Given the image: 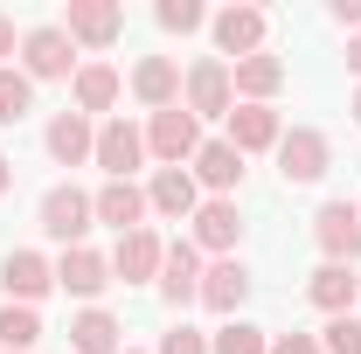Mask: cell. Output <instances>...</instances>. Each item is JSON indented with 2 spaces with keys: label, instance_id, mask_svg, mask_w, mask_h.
I'll use <instances>...</instances> for the list:
<instances>
[{
  "label": "cell",
  "instance_id": "obj_1",
  "mask_svg": "<svg viewBox=\"0 0 361 354\" xmlns=\"http://www.w3.org/2000/svg\"><path fill=\"white\" fill-rule=\"evenodd\" d=\"M35 222H42V236H49V243L77 250L90 229H97V209H90V195L77 188V181H56L42 202H35Z\"/></svg>",
  "mask_w": 361,
  "mask_h": 354
},
{
  "label": "cell",
  "instance_id": "obj_2",
  "mask_svg": "<svg viewBox=\"0 0 361 354\" xmlns=\"http://www.w3.org/2000/svg\"><path fill=\"white\" fill-rule=\"evenodd\" d=\"M180 104H188L195 118H229V111H236V84H229L223 56H195V63L180 70Z\"/></svg>",
  "mask_w": 361,
  "mask_h": 354
},
{
  "label": "cell",
  "instance_id": "obj_3",
  "mask_svg": "<svg viewBox=\"0 0 361 354\" xmlns=\"http://www.w3.org/2000/svg\"><path fill=\"white\" fill-rule=\"evenodd\" d=\"M188 243H195L202 257H236V243H243V209H236V195H202V209L188 216Z\"/></svg>",
  "mask_w": 361,
  "mask_h": 354
},
{
  "label": "cell",
  "instance_id": "obj_4",
  "mask_svg": "<svg viewBox=\"0 0 361 354\" xmlns=\"http://www.w3.org/2000/svg\"><path fill=\"white\" fill-rule=\"evenodd\" d=\"M21 77L28 84H56V77H77V42L63 35V21H42L21 35Z\"/></svg>",
  "mask_w": 361,
  "mask_h": 354
},
{
  "label": "cell",
  "instance_id": "obj_5",
  "mask_svg": "<svg viewBox=\"0 0 361 354\" xmlns=\"http://www.w3.org/2000/svg\"><path fill=\"white\" fill-rule=\"evenodd\" d=\"M146 153H153L160 167H188V160L202 153V118H195L188 104L153 111V118H146Z\"/></svg>",
  "mask_w": 361,
  "mask_h": 354
},
{
  "label": "cell",
  "instance_id": "obj_6",
  "mask_svg": "<svg viewBox=\"0 0 361 354\" xmlns=\"http://www.w3.org/2000/svg\"><path fill=\"white\" fill-rule=\"evenodd\" d=\"M326 167H334V146H326L319 126H292V133L278 139V174H285V188H313V181H326Z\"/></svg>",
  "mask_w": 361,
  "mask_h": 354
},
{
  "label": "cell",
  "instance_id": "obj_7",
  "mask_svg": "<svg viewBox=\"0 0 361 354\" xmlns=\"http://www.w3.org/2000/svg\"><path fill=\"white\" fill-rule=\"evenodd\" d=\"M63 35L90 56H104V49L126 35V7H111V0H70L63 7Z\"/></svg>",
  "mask_w": 361,
  "mask_h": 354
},
{
  "label": "cell",
  "instance_id": "obj_8",
  "mask_svg": "<svg viewBox=\"0 0 361 354\" xmlns=\"http://www.w3.org/2000/svg\"><path fill=\"white\" fill-rule=\"evenodd\" d=\"M313 243H319L326 264H361V209L355 202H319Z\"/></svg>",
  "mask_w": 361,
  "mask_h": 354
},
{
  "label": "cell",
  "instance_id": "obj_9",
  "mask_svg": "<svg viewBox=\"0 0 361 354\" xmlns=\"http://www.w3.org/2000/svg\"><path fill=\"white\" fill-rule=\"evenodd\" d=\"M139 160H146V126H133V118H104V126H97L90 167H104V181H133Z\"/></svg>",
  "mask_w": 361,
  "mask_h": 354
},
{
  "label": "cell",
  "instance_id": "obj_10",
  "mask_svg": "<svg viewBox=\"0 0 361 354\" xmlns=\"http://www.w3.org/2000/svg\"><path fill=\"white\" fill-rule=\"evenodd\" d=\"M0 292H7V306H35V299L56 292V264L42 250H7L0 257Z\"/></svg>",
  "mask_w": 361,
  "mask_h": 354
},
{
  "label": "cell",
  "instance_id": "obj_11",
  "mask_svg": "<svg viewBox=\"0 0 361 354\" xmlns=\"http://www.w3.org/2000/svg\"><path fill=\"white\" fill-rule=\"evenodd\" d=\"M264 7H223L216 21H209V35H216V56L223 63H243V56H264Z\"/></svg>",
  "mask_w": 361,
  "mask_h": 354
},
{
  "label": "cell",
  "instance_id": "obj_12",
  "mask_svg": "<svg viewBox=\"0 0 361 354\" xmlns=\"http://www.w3.org/2000/svg\"><path fill=\"white\" fill-rule=\"evenodd\" d=\"M160 257H167V243H160L153 222L133 229V236H118V243H111V285H118V278H126V285H153V278H160Z\"/></svg>",
  "mask_w": 361,
  "mask_h": 354
},
{
  "label": "cell",
  "instance_id": "obj_13",
  "mask_svg": "<svg viewBox=\"0 0 361 354\" xmlns=\"http://www.w3.org/2000/svg\"><path fill=\"white\" fill-rule=\"evenodd\" d=\"M202 250H195V243H188V236H174V243H167V257H160V278H153V285H160V299H167V306H195V299H202Z\"/></svg>",
  "mask_w": 361,
  "mask_h": 354
},
{
  "label": "cell",
  "instance_id": "obj_14",
  "mask_svg": "<svg viewBox=\"0 0 361 354\" xmlns=\"http://www.w3.org/2000/svg\"><path fill=\"white\" fill-rule=\"evenodd\" d=\"M243 299H250L243 257H216V264L202 271V299H195V306H209L216 319H243Z\"/></svg>",
  "mask_w": 361,
  "mask_h": 354
},
{
  "label": "cell",
  "instance_id": "obj_15",
  "mask_svg": "<svg viewBox=\"0 0 361 354\" xmlns=\"http://www.w3.org/2000/svg\"><path fill=\"white\" fill-rule=\"evenodd\" d=\"M223 126H229L223 139L243 153V160H250V153H278V139H285V118H278L271 104H236Z\"/></svg>",
  "mask_w": 361,
  "mask_h": 354
},
{
  "label": "cell",
  "instance_id": "obj_16",
  "mask_svg": "<svg viewBox=\"0 0 361 354\" xmlns=\"http://www.w3.org/2000/svg\"><path fill=\"white\" fill-rule=\"evenodd\" d=\"M126 90H133L146 111H174L180 104V63L174 56H139L133 77H126Z\"/></svg>",
  "mask_w": 361,
  "mask_h": 354
},
{
  "label": "cell",
  "instance_id": "obj_17",
  "mask_svg": "<svg viewBox=\"0 0 361 354\" xmlns=\"http://www.w3.org/2000/svg\"><path fill=\"white\" fill-rule=\"evenodd\" d=\"M90 209H97V222L104 229H118V236H133V229H146V188L139 181H104L97 195H90Z\"/></svg>",
  "mask_w": 361,
  "mask_h": 354
},
{
  "label": "cell",
  "instance_id": "obj_18",
  "mask_svg": "<svg viewBox=\"0 0 361 354\" xmlns=\"http://www.w3.org/2000/svg\"><path fill=\"white\" fill-rule=\"evenodd\" d=\"M188 174H195L202 195H236V188H243V153H236L229 139H202V153L188 160Z\"/></svg>",
  "mask_w": 361,
  "mask_h": 354
},
{
  "label": "cell",
  "instance_id": "obj_19",
  "mask_svg": "<svg viewBox=\"0 0 361 354\" xmlns=\"http://www.w3.org/2000/svg\"><path fill=\"white\" fill-rule=\"evenodd\" d=\"M56 285H63L70 299H90V306H97V292L111 285V257H104V250H90V243H77V250H63V257H56Z\"/></svg>",
  "mask_w": 361,
  "mask_h": 354
},
{
  "label": "cell",
  "instance_id": "obj_20",
  "mask_svg": "<svg viewBox=\"0 0 361 354\" xmlns=\"http://www.w3.org/2000/svg\"><path fill=\"white\" fill-rule=\"evenodd\" d=\"M42 146H49V160H56V167H84L90 153H97V126H90L84 111H56V118H49V133H42Z\"/></svg>",
  "mask_w": 361,
  "mask_h": 354
},
{
  "label": "cell",
  "instance_id": "obj_21",
  "mask_svg": "<svg viewBox=\"0 0 361 354\" xmlns=\"http://www.w3.org/2000/svg\"><path fill=\"white\" fill-rule=\"evenodd\" d=\"M146 209L167 222H188L195 209H202V188H195V174L188 167H160V174L146 181Z\"/></svg>",
  "mask_w": 361,
  "mask_h": 354
},
{
  "label": "cell",
  "instance_id": "obj_22",
  "mask_svg": "<svg viewBox=\"0 0 361 354\" xmlns=\"http://www.w3.org/2000/svg\"><path fill=\"white\" fill-rule=\"evenodd\" d=\"M229 84H236V104H271L278 90H285V63L278 56H243V63H229Z\"/></svg>",
  "mask_w": 361,
  "mask_h": 354
},
{
  "label": "cell",
  "instance_id": "obj_23",
  "mask_svg": "<svg viewBox=\"0 0 361 354\" xmlns=\"http://www.w3.org/2000/svg\"><path fill=\"white\" fill-rule=\"evenodd\" d=\"M306 299H313L326 319H341V312H355V299H361V278H355V264H319L313 278H306Z\"/></svg>",
  "mask_w": 361,
  "mask_h": 354
},
{
  "label": "cell",
  "instance_id": "obj_24",
  "mask_svg": "<svg viewBox=\"0 0 361 354\" xmlns=\"http://www.w3.org/2000/svg\"><path fill=\"white\" fill-rule=\"evenodd\" d=\"M118 90H126V77H118L111 63H77V77H70V97H77V111H84V118L111 111V104H118Z\"/></svg>",
  "mask_w": 361,
  "mask_h": 354
},
{
  "label": "cell",
  "instance_id": "obj_25",
  "mask_svg": "<svg viewBox=\"0 0 361 354\" xmlns=\"http://www.w3.org/2000/svg\"><path fill=\"white\" fill-rule=\"evenodd\" d=\"M70 348H77V354H118V348H126V326H118V312L84 306L77 319H70Z\"/></svg>",
  "mask_w": 361,
  "mask_h": 354
},
{
  "label": "cell",
  "instance_id": "obj_26",
  "mask_svg": "<svg viewBox=\"0 0 361 354\" xmlns=\"http://www.w3.org/2000/svg\"><path fill=\"white\" fill-rule=\"evenodd\" d=\"M42 341V312L35 306H0V354H35Z\"/></svg>",
  "mask_w": 361,
  "mask_h": 354
},
{
  "label": "cell",
  "instance_id": "obj_27",
  "mask_svg": "<svg viewBox=\"0 0 361 354\" xmlns=\"http://www.w3.org/2000/svg\"><path fill=\"white\" fill-rule=\"evenodd\" d=\"M209 354H271V334L250 326V319H223V326L209 334Z\"/></svg>",
  "mask_w": 361,
  "mask_h": 354
},
{
  "label": "cell",
  "instance_id": "obj_28",
  "mask_svg": "<svg viewBox=\"0 0 361 354\" xmlns=\"http://www.w3.org/2000/svg\"><path fill=\"white\" fill-rule=\"evenodd\" d=\"M28 111H35V84L21 70H0V126H21Z\"/></svg>",
  "mask_w": 361,
  "mask_h": 354
},
{
  "label": "cell",
  "instance_id": "obj_29",
  "mask_svg": "<svg viewBox=\"0 0 361 354\" xmlns=\"http://www.w3.org/2000/svg\"><path fill=\"white\" fill-rule=\"evenodd\" d=\"M153 21H160L167 35H195V28H209L202 0H160V7H153Z\"/></svg>",
  "mask_w": 361,
  "mask_h": 354
},
{
  "label": "cell",
  "instance_id": "obj_30",
  "mask_svg": "<svg viewBox=\"0 0 361 354\" xmlns=\"http://www.w3.org/2000/svg\"><path fill=\"white\" fill-rule=\"evenodd\" d=\"M319 354H361V312H341L319 326Z\"/></svg>",
  "mask_w": 361,
  "mask_h": 354
},
{
  "label": "cell",
  "instance_id": "obj_31",
  "mask_svg": "<svg viewBox=\"0 0 361 354\" xmlns=\"http://www.w3.org/2000/svg\"><path fill=\"white\" fill-rule=\"evenodd\" d=\"M153 354H209V334L188 326V319H174V326L160 334V348H153Z\"/></svg>",
  "mask_w": 361,
  "mask_h": 354
},
{
  "label": "cell",
  "instance_id": "obj_32",
  "mask_svg": "<svg viewBox=\"0 0 361 354\" xmlns=\"http://www.w3.org/2000/svg\"><path fill=\"white\" fill-rule=\"evenodd\" d=\"M271 354H319V334H278Z\"/></svg>",
  "mask_w": 361,
  "mask_h": 354
},
{
  "label": "cell",
  "instance_id": "obj_33",
  "mask_svg": "<svg viewBox=\"0 0 361 354\" xmlns=\"http://www.w3.org/2000/svg\"><path fill=\"white\" fill-rule=\"evenodd\" d=\"M326 14H334V21H341V28H355V35H361V0H334V7H326Z\"/></svg>",
  "mask_w": 361,
  "mask_h": 354
},
{
  "label": "cell",
  "instance_id": "obj_34",
  "mask_svg": "<svg viewBox=\"0 0 361 354\" xmlns=\"http://www.w3.org/2000/svg\"><path fill=\"white\" fill-rule=\"evenodd\" d=\"M21 49V35H14V14H0V70H7V56Z\"/></svg>",
  "mask_w": 361,
  "mask_h": 354
},
{
  "label": "cell",
  "instance_id": "obj_35",
  "mask_svg": "<svg viewBox=\"0 0 361 354\" xmlns=\"http://www.w3.org/2000/svg\"><path fill=\"white\" fill-rule=\"evenodd\" d=\"M348 70L361 77V35H348Z\"/></svg>",
  "mask_w": 361,
  "mask_h": 354
},
{
  "label": "cell",
  "instance_id": "obj_36",
  "mask_svg": "<svg viewBox=\"0 0 361 354\" xmlns=\"http://www.w3.org/2000/svg\"><path fill=\"white\" fill-rule=\"evenodd\" d=\"M7 188H14V160L0 153V195H7Z\"/></svg>",
  "mask_w": 361,
  "mask_h": 354
},
{
  "label": "cell",
  "instance_id": "obj_37",
  "mask_svg": "<svg viewBox=\"0 0 361 354\" xmlns=\"http://www.w3.org/2000/svg\"><path fill=\"white\" fill-rule=\"evenodd\" d=\"M348 111H355V126H361V90H355V104H348Z\"/></svg>",
  "mask_w": 361,
  "mask_h": 354
},
{
  "label": "cell",
  "instance_id": "obj_38",
  "mask_svg": "<svg viewBox=\"0 0 361 354\" xmlns=\"http://www.w3.org/2000/svg\"><path fill=\"white\" fill-rule=\"evenodd\" d=\"M118 354H146V348H118Z\"/></svg>",
  "mask_w": 361,
  "mask_h": 354
},
{
  "label": "cell",
  "instance_id": "obj_39",
  "mask_svg": "<svg viewBox=\"0 0 361 354\" xmlns=\"http://www.w3.org/2000/svg\"><path fill=\"white\" fill-rule=\"evenodd\" d=\"M355 209H361V202H355Z\"/></svg>",
  "mask_w": 361,
  "mask_h": 354
}]
</instances>
